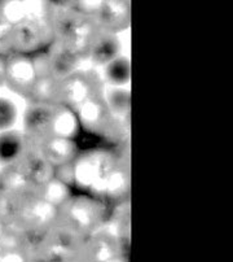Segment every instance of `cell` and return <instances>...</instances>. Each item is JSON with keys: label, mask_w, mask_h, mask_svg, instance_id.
Segmentation results:
<instances>
[{"label": "cell", "mask_w": 233, "mask_h": 262, "mask_svg": "<svg viewBox=\"0 0 233 262\" xmlns=\"http://www.w3.org/2000/svg\"><path fill=\"white\" fill-rule=\"evenodd\" d=\"M75 192H83L109 205L126 203L130 196V164L125 145L83 149L73 161Z\"/></svg>", "instance_id": "1"}, {"label": "cell", "mask_w": 233, "mask_h": 262, "mask_svg": "<svg viewBox=\"0 0 233 262\" xmlns=\"http://www.w3.org/2000/svg\"><path fill=\"white\" fill-rule=\"evenodd\" d=\"M45 6L56 42L78 57L87 59L99 33L94 21L78 12L73 2H50Z\"/></svg>", "instance_id": "2"}, {"label": "cell", "mask_w": 233, "mask_h": 262, "mask_svg": "<svg viewBox=\"0 0 233 262\" xmlns=\"http://www.w3.org/2000/svg\"><path fill=\"white\" fill-rule=\"evenodd\" d=\"M110 205L83 192H75L58 208L57 222L87 237L103 229L110 218Z\"/></svg>", "instance_id": "3"}, {"label": "cell", "mask_w": 233, "mask_h": 262, "mask_svg": "<svg viewBox=\"0 0 233 262\" xmlns=\"http://www.w3.org/2000/svg\"><path fill=\"white\" fill-rule=\"evenodd\" d=\"M55 42L45 3H38L28 16L12 25V53L36 55Z\"/></svg>", "instance_id": "4"}, {"label": "cell", "mask_w": 233, "mask_h": 262, "mask_svg": "<svg viewBox=\"0 0 233 262\" xmlns=\"http://www.w3.org/2000/svg\"><path fill=\"white\" fill-rule=\"evenodd\" d=\"M103 87V81H100L95 73L79 70L61 81H57L55 104L69 106L74 111L87 99L101 94Z\"/></svg>", "instance_id": "5"}, {"label": "cell", "mask_w": 233, "mask_h": 262, "mask_svg": "<svg viewBox=\"0 0 233 262\" xmlns=\"http://www.w3.org/2000/svg\"><path fill=\"white\" fill-rule=\"evenodd\" d=\"M36 78L38 76L30 55L11 53L7 56L6 86L12 92L29 100Z\"/></svg>", "instance_id": "6"}, {"label": "cell", "mask_w": 233, "mask_h": 262, "mask_svg": "<svg viewBox=\"0 0 233 262\" xmlns=\"http://www.w3.org/2000/svg\"><path fill=\"white\" fill-rule=\"evenodd\" d=\"M79 261H122L118 240L110 227L104 226L86 237Z\"/></svg>", "instance_id": "7"}, {"label": "cell", "mask_w": 233, "mask_h": 262, "mask_svg": "<svg viewBox=\"0 0 233 262\" xmlns=\"http://www.w3.org/2000/svg\"><path fill=\"white\" fill-rule=\"evenodd\" d=\"M96 28L109 34H118L130 28V2H101L91 17Z\"/></svg>", "instance_id": "8"}, {"label": "cell", "mask_w": 233, "mask_h": 262, "mask_svg": "<svg viewBox=\"0 0 233 262\" xmlns=\"http://www.w3.org/2000/svg\"><path fill=\"white\" fill-rule=\"evenodd\" d=\"M36 151L42 155L53 167L69 164L75 160L81 149L74 139L62 137H48L30 140Z\"/></svg>", "instance_id": "9"}, {"label": "cell", "mask_w": 233, "mask_h": 262, "mask_svg": "<svg viewBox=\"0 0 233 262\" xmlns=\"http://www.w3.org/2000/svg\"><path fill=\"white\" fill-rule=\"evenodd\" d=\"M19 171L25 176L28 182L34 188H40L47 182L55 178V167L36 151L30 142V148L24 157L16 162Z\"/></svg>", "instance_id": "10"}, {"label": "cell", "mask_w": 233, "mask_h": 262, "mask_svg": "<svg viewBox=\"0 0 233 262\" xmlns=\"http://www.w3.org/2000/svg\"><path fill=\"white\" fill-rule=\"evenodd\" d=\"M44 53L48 61L50 76L56 81H61L81 70L79 67L83 59L67 51L56 40L44 51Z\"/></svg>", "instance_id": "11"}, {"label": "cell", "mask_w": 233, "mask_h": 262, "mask_svg": "<svg viewBox=\"0 0 233 262\" xmlns=\"http://www.w3.org/2000/svg\"><path fill=\"white\" fill-rule=\"evenodd\" d=\"M30 148V139L25 133L8 130L0 133V167L11 166L22 159Z\"/></svg>", "instance_id": "12"}, {"label": "cell", "mask_w": 233, "mask_h": 262, "mask_svg": "<svg viewBox=\"0 0 233 262\" xmlns=\"http://www.w3.org/2000/svg\"><path fill=\"white\" fill-rule=\"evenodd\" d=\"M103 98L109 113L121 125L130 130L131 91L128 87H114L104 84Z\"/></svg>", "instance_id": "13"}, {"label": "cell", "mask_w": 233, "mask_h": 262, "mask_svg": "<svg viewBox=\"0 0 233 262\" xmlns=\"http://www.w3.org/2000/svg\"><path fill=\"white\" fill-rule=\"evenodd\" d=\"M121 53V42L116 38V34L104 33L99 30L91 48L88 57L92 64L97 67H105L106 64L118 57Z\"/></svg>", "instance_id": "14"}, {"label": "cell", "mask_w": 233, "mask_h": 262, "mask_svg": "<svg viewBox=\"0 0 233 262\" xmlns=\"http://www.w3.org/2000/svg\"><path fill=\"white\" fill-rule=\"evenodd\" d=\"M104 68V81L108 86L127 87L131 82V61L127 56L120 55Z\"/></svg>", "instance_id": "15"}, {"label": "cell", "mask_w": 233, "mask_h": 262, "mask_svg": "<svg viewBox=\"0 0 233 262\" xmlns=\"http://www.w3.org/2000/svg\"><path fill=\"white\" fill-rule=\"evenodd\" d=\"M39 193L44 199L45 201H48L50 204L55 205L56 208H60L70 196L74 193V190L72 187H69L67 184H65L64 182L58 181L57 178L51 179L50 182L42 186L40 188H38Z\"/></svg>", "instance_id": "16"}, {"label": "cell", "mask_w": 233, "mask_h": 262, "mask_svg": "<svg viewBox=\"0 0 233 262\" xmlns=\"http://www.w3.org/2000/svg\"><path fill=\"white\" fill-rule=\"evenodd\" d=\"M56 83L57 81L52 77H38L30 95V103L55 104Z\"/></svg>", "instance_id": "17"}, {"label": "cell", "mask_w": 233, "mask_h": 262, "mask_svg": "<svg viewBox=\"0 0 233 262\" xmlns=\"http://www.w3.org/2000/svg\"><path fill=\"white\" fill-rule=\"evenodd\" d=\"M18 120V108L16 103L6 96H0V133L13 128Z\"/></svg>", "instance_id": "18"}, {"label": "cell", "mask_w": 233, "mask_h": 262, "mask_svg": "<svg viewBox=\"0 0 233 262\" xmlns=\"http://www.w3.org/2000/svg\"><path fill=\"white\" fill-rule=\"evenodd\" d=\"M11 39L12 24L3 16L2 9H0V55L2 56H8L12 53Z\"/></svg>", "instance_id": "19"}, {"label": "cell", "mask_w": 233, "mask_h": 262, "mask_svg": "<svg viewBox=\"0 0 233 262\" xmlns=\"http://www.w3.org/2000/svg\"><path fill=\"white\" fill-rule=\"evenodd\" d=\"M7 74V56L0 55V89L6 86Z\"/></svg>", "instance_id": "20"}]
</instances>
